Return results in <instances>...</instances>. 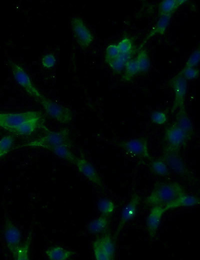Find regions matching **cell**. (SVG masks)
Masks as SVG:
<instances>
[{
  "instance_id": "52a82bcc",
  "label": "cell",
  "mask_w": 200,
  "mask_h": 260,
  "mask_svg": "<svg viewBox=\"0 0 200 260\" xmlns=\"http://www.w3.org/2000/svg\"><path fill=\"white\" fill-rule=\"evenodd\" d=\"M39 102L44 110L54 120L63 124L70 123L72 119V113L70 108L54 102L44 96Z\"/></svg>"
},
{
  "instance_id": "7a4b0ae2",
  "label": "cell",
  "mask_w": 200,
  "mask_h": 260,
  "mask_svg": "<svg viewBox=\"0 0 200 260\" xmlns=\"http://www.w3.org/2000/svg\"><path fill=\"white\" fill-rule=\"evenodd\" d=\"M64 144L70 146V132L66 128L56 131L48 130L42 136L24 144V146L43 148L50 150L54 147Z\"/></svg>"
},
{
  "instance_id": "ffe728a7",
  "label": "cell",
  "mask_w": 200,
  "mask_h": 260,
  "mask_svg": "<svg viewBox=\"0 0 200 260\" xmlns=\"http://www.w3.org/2000/svg\"><path fill=\"white\" fill-rule=\"evenodd\" d=\"M42 118L32 120L14 128L10 132L20 136H29L40 126Z\"/></svg>"
},
{
  "instance_id": "7c38bea8",
  "label": "cell",
  "mask_w": 200,
  "mask_h": 260,
  "mask_svg": "<svg viewBox=\"0 0 200 260\" xmlns=\"http://www.w3.org/2000/svg\"><path fill=\"white\" fill-rule=\"evenodd\" d=\"M140 200V196L136 194H134L128 202L124 206L120 216V219L114 234V237L116 238L124 226L136 215Z\"/></svg>"
},
{
  "instance_id": "cb8c5ba5",
  "label": "cell",
  "mask_w": 200,
  "mask_h": 260,
  "mask_svg": "<svg viewBox=\"0 0 200 260\" xmlns=\"http://www.w3.org/2000/svg\"><path fill=\"white\" fill-rule=\"evenodd\" d=\"M150 170L154 174L160 176L169 174V169L162 158L152 159L149 164Z\"/></svg>"
},
{
  "instance_id": "f1b7e54d",
  "label": "cell",
  "mask_w": 200,
  "mask_h": 260,
  "mask_svg": "<svg viewBox=\"0 0 200 260\" xmlns=\"http://www.w3.org/2000/svg\"><path fill=\"white\" fill-rule=\"evenodd\" d=\"M120 54L132 56L134 50L132 40L128 37L122 38L116 44Z\"/></svg>"
},
{
  "instance_id": "d590c367",
  "label": "cell",
  "mask_w": 200,
  "mask_h": 260,
  "mask_svg": "<svg viewBox=\"0 0 200 260\" xmlns=\"http://www.w3.org/2000/svg\"><path fill=\"white\" fill-rule=\"evenodd\" d=\"M27 242L24 245L20 246L16 256V260H28V248L29 242Z\"/></svg>"
},
{
  "instance_id": "e0dca14e",
  "label": "cell",
  "mask_w": 200,
  "mask_h": 260,
  "mask_svg": "<svg viewBox=\"0 0 200 260\" xmlns=\"http://www.w3.org/2000/svg\"><path fill=\"white\" fill-rule=\"evenodd\" d=\"M108 226V217L102 215L88 222L87 230L92 234H103L107 232Z\"/></svg>"
},
{
  "instance_id": "83f0119b",
  "label": "cell",
  "mask_w": 200,
  "mask_h": 260,
  "mask_svg": "<svg viewBox=\"0 0 200 260\" xmlns=\"http://www.w3.org/2000/svg\"><path fill=\"white\" fill-rule=\"evenodd\" d=\"M97 207L102 215L108 217L114 212L115 206L112 200L103 198L98 201Z\"/></svg>"
},
{
  "instance_id": "4fadbf2b",
  "label": "cell",
  "mask_w": 200,
  "mask_h": 260,
  "mask_svg": "<svg viewBox=\"0 0 200 260\" xmlns=\"http://www.w3.org/2000/svg\"><path fill=\"white\" fill-rule=\"evenodd\" d=\"M167 146L180 150L184 146L190 138L174 123L168 126L164 133Z\"/></svg>"
},
{
  "instance_id": "d4e9b609",
  "label": "cell",
  "mask_w": 200,
  "mask_h": 260,
  "mask_svg": "<svg viewBox=\"0 0 200 260\" xmlns=\"http://www.w3.org/2000/svg\"><path fill=\"white\" fill-rule=\"evenodd\" d=\"M136 61L139 73L147 72L150 67V61L148 51L146 49L140 50L138 53Z\"/></svg>"
},
{
  "instance_id": "5b68a950",
  "label": "cell",
  "mask_w": 200,
  "mask_h": 260,
  "mask_svg": "<svg viewBox=\"0 0 200 260\" xmlns=\"http://www.w3.org/2000/svg\"><path fill=\"white\" fill-rule=\"evenodd\" d=\"M40 118L42 114L38 111L0 112V127L10 132L14 128L25 122Z\"/></svg>"
},
{
  "instance_id": "f546056e",
  "label": "cell",
  "mask_w": 200,
  "mask_h": 260,
  "mask_svg": "<svg viewBox=\"0 0 200 260\" xmlns=\"http://www.w3.org/2000/svg\"><path fill=\"white\" fill-rule=\"evenodd\" d=\"M14 141L13 136L6 135L0 139V158L6 154L10 150Z\"/></svg>"
},
{
  "instance_id": "e575fe53",
  "label": "cell",
  "mask_w": 200,
  "mask_h": 260,
  "mask_svg": "<svg viewBox=\"0 0 200 260\" xmlns=\"http://www.w3.org/2000/svg\"><path fill=\"white\" fill-rule=\"evenodd\" d=\"M56 63L55 56L52 54L44 55L42 59V64L44 67L46 68H53Z\"/></svg>"
},
{
  "instance_id": "836d02e7",
  "label": "cell",
  "mask_w": 200,
  "mask_h": 260,
  "mask_svg": "<svg viewBox=\"0 0 200 260\" xmlns=\"http://www.w3.org/2000/svg\"><path fill=\"white\" fill-rule=\"evenodd\" d=\"M180 72L187 80L196 78L200 74L199 70L195 68H184Z\"/></svg>"
},
{
  "instance_id": "7402d4cb",
  "label": "cell",
  "mask_w": 200,
  "mask_h": 260,
  "mask_svg": "<svg viewBox=\"0 0 200 260\" xmlns=\"http://www.w3.org/2000/svg\"><path fill=\"white\" fill-rule=\"evenodd\" d=\"M199 202V199L196 196L185 193L170 204L167 208V210L178 208L194 206L198 205Z\"/></svg>"
},
{
  "instance_id": "44dd1931",
  "label": "cell",
  "mask_w": 200,
  "mask_h": 260,
  "mask_svg": "<svg viewBox=\"0 0 200 260\" xmlns=\"http://www.w3.org/2000/svg\"><path fill=\"white\" fill-rule=\"evenodd\" d=\"M186 0H164L158 6V14L159 16L172 14L180 6L186 3Z\"/></svg>"
},
{
  "instance_id": "ac0fdd59",
  "label": "cell",
  "mask_w": 200,
  "mask_h": 260,
  "mask_svg": "<svg viewBox=\"0 0 200 260\" xmlns=\"http://www.w3.org/2000/svg\"><path fill=\"white\" fill-rule=\"evenodd\" d=\"M172 16V14H168L160 16L155 26L144 38L141 46L154 36L164 34L170 23Z\"/></svg>"
},
{
  "instance_id": "5bb4252c",
  "label": "cell",
  "mask_w": 200,
  "mask_h": 260,
  "mask_svg": "<svg viewBox=\"0 0 200 260\" xmlns=\"http://www.w3.org/2000/svg\"><path fill=\"white\" fill-rule=\"evenodd\" d=\"M76 166L80 172L90 182L100 188H104L100 174L94 166L88 160L83 156L78 158Z\"/></svg>"
},
{
  "instance_id": "9a60e30c",
  "label": "cell",
  "mask_w": 200,
  "mask_h": 260,
  "mask_svg": "<svg viewBox=\"0 0 200 260\" xmlns=\"http://www.w3.org/2000/svg\"><path fill=\"white\" fill-rule=\"evenodd\" d=\"M166 211L164 207L160 206H152L150 209L146 220V228L150 238L156 236L162 216Z\"/></svg>"
},
{
  "instance_id": "d6a6232c",
  "label": "cell",
  "mask_w": 200,
  "mask_h": 260,
  "mask_svg": "<svg viewBox=\"0 0 200 260\" xmlns=\"http://www.w3.org/2000/svg\"><path fill=\"white\" fill-rule=\"evenodd\" d=\"M200 59V48H196L188 57L184 68H194L199 63Z\"/></svg>"
},
{
  "instance_id": "9c48e42d",
  "label": "cell",
  "mask_w": 200,
  "mask_h": 260,
  "mask_svg": "<svg viewBox=\"0 0 200 260\" xmlns=\"http://www.w3.org/2000/svg\"><path fill=\"white\" fill-rule=\"evenodd\" d=\"M187 80L180 71L168 82L174 94V100L172 112H174L179 108L184 105L188 90Z\"/></svg>"
},
{
  "instance_id": "8992f818",
  "label": "cell",
  "mask_w": 200,
  "mask_h": 260,
  "mask_svg": "<svg viewBox=\"0 0 200 260\" xmlns=\"http://www.w3.org/2000/svg\"><path fill=\"white\" fill-rule=\"evenodd\" d=\"M179 150L166 146L162 152V158L168 169L182 177H190V174L186 163L179 153Z\"/></svg>"
},
{
  "instance_id": "1f68e13d",
  "label": "cell",
  "mask_w": 200,
  "mask_h": 260,
  "mask_svg": "<svg viewBox=\"0 0 200 260\" xmlns=\"http://www.w3.org/2000/svg\"><path fill=\"white\" fill-rule=\"evenodd\" d=\"M150 119L152 122L156 124L162 125L166 122L168 116L165 112L156 110L150 114Z\"/></svg>"
},
{
  "instance_id": "4316f807",
  "label": "cell",
  "mask_w": 200,
  "mask_h": 260,
  "mask_svg": "<svg viewBox=\"0 0 200 260\" xmlns=\"http://www.w3.org/2000/svg\"><path fill=\"white\" fill-rule=\"evenodd\" d=\"M138 74L139 70L136 59L131 58L126 63L122 79L124 82H128L133 79Z\"/></svg>"
},
{
  "instance_id": "603a6c76",
  "label": "cell",
  "mask_w": 200,
  "mask_h": 260,
  "mask_svg": "<svg viewBox=\"0 0 200 260\" xmlns=\"http://www.w3.org/2000/svg\"><path fill=\"white\" fill-rule=\"evenodd\" d=\"M70 148V146L64 144L54 147L50 150L58 158L76 165L78 158L72 152Z\"/></svg>"
},
{
  "instance_id": "8fae6325",
  "label": "cell",
  "mask_w": 200,
  "mask_h": 260,
  "mask_svg": "<svg viewBox=\"0 0 200 260\" xmlns=\"http://www.w3.org/2000/svg\"><path fill=\"white\" fill-rule=\"evenodd\" d=\"M4 237L8 249L16 259L20 246L21 234L20 229L8 216L5 218Z\"/></svg>"
},
{
  "instance_id": "30bf717a",
  "label": "cell",
  "mask_w": 200,
  "mask_h": 260,
  "mask_svg": "<svg viewBox=\"0 0 200 260\" xmlns=\"http://www.w3.org/2000/svg\"><path fill=\"white\" fill-rule=\"evenodd\" d=\"M96 259L112 260L114 258L116 248L112 238L108 234L96 238L92 244Z\"/></svg>"
},
{
  "instance_id": "3957f363",
  "label": "cell",
  "mask_w": 200,
  "mask_h": 260,
  "mask_svg": "<svg viewBox=\"0 0 200 260\" xmlns=\"http://www.w3.org/2000/svg\"><path fill=\"white\" fill-rule=\"evenodd\" d=\"M8 63L14 80L27 94L38 102L44 97L34 86L29 75L20 66L12 60H8Z\"/></svg>"
},
{
  "instance_id": "484cf974",
  "label": "cell",
  "mask_w": 200,
  "mask_h": 260,
  "mask_svg": "<svg viewBox=\"0 0 200 260\" xmlns=\"http://www.w3.org/2000/svg\"><path fill=\"white\" fill-rule=\"evenodd\" d=\"M132 56L120 54L116 58L108 62L107 64L114 73L120 74L124 70L126 63L132 58Z\"/></svg>"
},
{
  "instance_id": "ba28073f",
  "label": "cell",
  "mask_w": 200,
  "mask_h": 260,
  "mask_svg": "<svg viewBox=\"0 0 200 260\" xmlns=\"http://www.w3.org/2000/svg\"><path fill=\"white\" fill-rule=\"evenodd\" d=\"M73 37L78 45L82 48H88L94 40L92 32L80 17L74 16L70 20Z\"/></svg>"
},
{
  "instance_id": "4dcf8cb0",
  "label": "cell",
  "mask_w": 200,
  "mask_h": 260,
  "mask_svg": "<svg viewBox=\"0 0 200 260\" xmlns=\"http://www.w3.org/2000/svg\"><path fill=\"white\" fill-rule=\"evenodd\" d=\"M120 52L116 44H110L106 48L104 52V61L107 64L109 62L116 58Z\"/></svg>"
},
{
  "instance_id": "2e32d148",
  "label": "cell",
  "mask_w": 200,
  "mask_h": 260,
  "mask_svg": "<svg viewBox=\"0 0 200 260\" xmlns=\"http://www.w3.org/2000/svg\"><path fill=\"white\" fill-rule=\"evenodd\" d=\"M174 124L184 131L190 138L194 132L192 122L186 110L185 106L177 110Z\"/></svg>"
},
{
  "instance_id": "6da1fadb",
  "label": "cell",
  "mask_w": 200,
  "mask_h": 260,
  "mask_svg": "<svg viewBox=\"0 0 200 260\" xmlns=\"http://www.w3.org/2000/svg\"><path fill=\"white\" fill-rule=\"evenodd\" d=\"M185 193L184 187L178 182H159L154 185L144 202L150 206L164 207L167 210L170 204Z\"/></svg>"
},
{
  "instance_id": "277c9868",
  "label": "cell",
  "mask_w": 200,
  "mask_h": 260,
  "mask_svg": "<svg viewBox=\"0 0 200 260\" xmlns=\"http://www.w3.org/2000/svg\"><path fill=\"white\" fill-rule=\"evenodd\" d=\"M118 146L128 156L138 159H150L148 139L139 136L124 140Z\"/></svg>"
},
{
  "instance_id": "d6986e66",
  "label": "cell",
  "mask_w": 200,
  "mask_h": 260,
  "mask_svg": "<svg viewBox=\"0 0 200 260\" xmlns=\"http://www.w3.org/2000/svg\"><path fill=\"white\" fill-rule=\"evenodd\" d=\"M46 255L51 260H66L74 254V252L60 246H54L48 248Z\"/></svg>"
}]
</instances>
